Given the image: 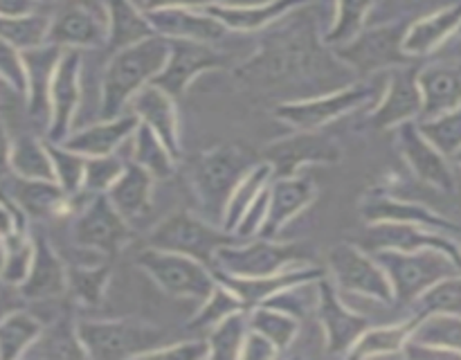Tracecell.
<instances>
[{
	"label": "cell",
	"instance_id": "obj_1",
	"mask_svg": "<svg viewBox=\"0 0 461 360\" xmlns=\"http://www.w3.org/2000/svg\"><path fill=\"white\" fill-rule=\"evenodd\" d=\"M322 45L315 32L306 25L288 27L261 45L255 57L234 68V76L246 88H284L288 84L315 75L324 61Z\"/></svg>",
	"mask_w": 461,
	"mask_h": 360
},
{
	"label": "cell",
	"instance_id": "obj_2",
	"mask_svg": "<svg viewBox=\"0 0 461 360\" xmlns=\"http://www.w3.org/2000/svg\"><path fill=\"white\" fill-rule=\"evenodd\" d=\"M169 40L165 36L151 34L140 43L122 48L113 52L106 70L102 76V106L99 117L113 120L124 115V108L131 99L156 79L158 72L165 66Z\"/></svg>",
	"mask_w": 461,
	"mask_h": 360
},
{
	"label": "cell",
	"instance_id": "obj_3",
	"mask_svg": "<svg viewBox=\"0 0 461 360\" xmlns=\"http://www.w3.org/2000/svg\"><path fill=\"white\" fill-rule=\"evenodd\" d=\"M252 166L255 158L237 144H221L194 158L192 187L210 219L221 220L230 194Z\"/></svg>",
	"mask_w": 461,
	"mask_h": 360
},
{
	"label": "cell",
	"instance_id": "obj_4",
	"mask_svg": "<svg viewBox=\"0 0 461 360\" xmlns=\"http://www.w3.org/2000/svg\"><path fill=\"white\" fill-rule=\"evenodd\" d=\"M77 333L86 358L93 360L142 358L167 338L162 328L138 320H81Z\"/></svg>",
	"mask_w": 461,
	"mask_h": 360
},
{
	"label": "cell",
	"instance_id": "obj_5",
	"mask_svg": "<svg viewBox=\"0 0 461 360\" xmlns=\"http://www.w3.org/2000/svg\"><path fill=\"white\" fill-rule=\"evenodd\" d=\"M372 255L385 270L394 302L399 304H414L432 284L448 274L461 273L459 266L446 252L432 250V248L412 252L376 250Z\"/></svg>",
	"mask_w": 461,
	"mask_h": 360
},
{
	"label": "cell",
	"instance_id": "obj_6",
	"mask_svg": "<svg viewBox=\"0 0 461 360\" xmlns=\"http://www.w3.org/2000/svg\"><path fill=\"white\" fill-rule=\"evenodd\" d=\"M297 264H309L302 243H284L275 238H239L221 246L214 255L216 273L230 277H268Z\"/></svg>",
	"mask_w": 461,
	"mask_h": 360
},
{
	"label": "cell",
	"instance_id": "obj_7",
	"mask_svg": "<svg viewBox=\"0 0 461 360\" xmlns=\"http://www.w3.org/2000/svg\"><path fill=\"white\" fill-rule=\"evenodd\" d=\"M239 241L234 232L223 228H216L210 220L194 216L192 212H174L167 219H162L151 230L147 238V246L160 248V250L180 252L192 259L201 261L207 268L214 270V255L221 246Z\"/></svg>",
	"mask_w": 461,
	"mask_h": 360
},
{
	"label": "cell",
	"instance_id": "obj_8",
	"mask_svg": "<svg viewBox=\"0 0 461 360\" xmlns=\"http://www.w3.org/2000/svg\"><path fill=\"white\" fill-rule=\"evenodd\" d=\"M135 264L153 279L160 291L178 300L203 302L214 288V270L207 268L201 261L192 259L180 252L160 250V248L147 246L135 256Z\"/></svg>",
	"mask_w": 461,
	"mask_h": 360
},
{
	"label": "cell",
	"instance_id": "obj_9",
	"mask_svg": "<svg viewBox=\"0 0 461 360\" xmlns=\"http://www.w3.org/2000/svg\"><path fill=\"white\" fill-rule=\"evenodd\" d=\"M327 277L342 292L369 297L381 304H394V292L376 256L358 243H338L327 255Z\"/></svg>",
	"mask_w": 461,
	"mask_h": 360
},
{
	"label": "cell",
	"instance_id": "obj_10",
	"mask_svg": "<svg viewBox=\"0 0 461 360\" xmlns=\"http://www.w3.org/2000/svg\"><path fill=\"white\" fill-rule=\"evenodd\" d=\"M403 25H378L360 30L347 43L333 48L338 61L360 75L392 70L399 66H410L412 58L403 52Z\"/></svg>",
	"mask_w": 461,
	"mask_h": 360
},
{
	"label": "cell",
	"instance_id": "obj_11",
	"mask_svg": "<svg viewBox=\"0 0 461 360\" xmlns=\"http://www.w3.org/2000/svg\"><path fill=\"white\" fill-rule=\"evenodd\" d=\"M374 97H376V86L374 84H351L347 88L320 94V97L279 104V106H275L273 115L279 122L295 126L297 130H320L338 117L369 104Z\"/></svg>",
	"mask_w": 461,
	"mask_h": 360
},
{
	"label": "cell",
	"instance_id": "obj_12",
	"mask_svg": "<svg viewBox=\"0 0 461 360\" xmlns=\"http://www.w3.org/2000/svg\"><path fill=\"white\" fill-rule=\"evenodd\" d=\"M72 238L79 248L113 256L131 241L129 220L111 205L106 194H90L72 223Z\"/></svg>",
	"mask_w": 461,
	"mask_h": 360
},
{
	"label": "cell",
	"instance_id": "obj_13",
	"mask_svg": "<svg viewBox=\"0 0 461 360\" xmlns=\"http://www.w3.org/2000/svg\"><path fill=\"white\" fill-rule=\"evenodd\" d=\"M225 63L228 61H225L223 54L212 48L210 43L171 39L165 66H162V70L158 72L151 84L165 90L174 99H180L196 76H201L207 70L225 68Z\"/></svg>",
	"mask_w": 461,
	"mask_h": 360
},
{
	"label": "cell",
	"instance_id": "obj_14",
	"mask_svg": "<svg viewBox=\"0 0 461 360\" xmlns=\"http://www.w3.org/2000/svg\"><path fill=\"white\" fill-rule=\"evenodd\" d=\"M358 246L365 250L376 252V250H401V252H412V250H441L455 261L461 268V246L455 241L450 234L439 232V230L421 228V225L412 223H394V220H376V223H367L363 238Z\"/></svg>",
	"mask_w": 461,
	"mask_h": 360
},
{
	"label": "cell",
	"instance_id": "obj_15",
	"mask_svg": "<svg viewBox=\"0 0 461 360\" xmlns=\"http://www.w3.org/2000/svg\"><path fill=\"white\" fill-rule=\"evenodd\" d=\"M342 158L336 140L320 130H300L291 138L277 140L264 151V160L273 169V178L297 176L304 165H336Z\"/></svg>",
	"mask_w": 461,
	"mask_h": 360
},
{
	"label": "cell",
	"instance_id": "obj_16",
	"mask_svg": "<svg viewBox=\"0 0 461 360\" xmlns=\"http://www.w3.org/2000/svg\"><path fill=\"white\" fill-rule=\"evenodd\" d=\"M315 309H318L324 340H327V349L331 356L349 354L354 342L372 324L365 315L351 310L340 300V291L333 286L329 277H322L315 282Z\"/></svg>",
	"mask_w": 461,
	"mask_h": 360
},
{
	"label": "cell",
	"instance_id": "obj_17",
	"mask_svg": "<svg viewBox=\"0 0 461 360\" xmlns=\"http://www.w3.org/2000/svg\"><path fill=\"white\" fill-rule=\"evenodd\" d=\"M81 57L79 50H63L50 86L48 142H63L72 133L77 108L81 102Z\"/></svg>",
	"mask_w": 461,
	"mask_h": 360
},
{
	"label": "cell",
	"instance_id": "obj_18",
	"mask_svg": "<svg viewBox=\"0 0 461 360\" xmlns=\"http://www.w3.org/2000/svg\"><path fill=\"white\" fill-rule=\"evenodd\" d=\"M419 70L410 66L392 68L383 86L381 99L372 112V126L376 130L396 129V126L421 117L423 99L417 79Z\"/></svg>",
	"mask_w": 461,
	"mask_h": 360
},
{
	"label": "cell",
	"instance_id": "obj_19",
	"mask_svg": "<svg viewBox=\"0 0 461 360\" xmlns=\"http://www.w3.org/2000/svg\"><path fill=\"white\" fill-rule=\"evenodd\" d=\"M396 130H399L401 156L408 162L412 174L421 183L430 184L439 192L453 194L457 189V183H455V174L448 165V158L435 144L423 138L417 122H405V124L396 126Z\"/></svg>",
	"mask_w": 461,
	"mask_h": 360
},
{
	"label": "cell",
	"instance_id": "obj_20",
	"mask_svg": "<svg viewBox=\"0 0 461 360\" xmlns=\"http://www.w3.org/2000/svg\"><path fill=\"white\" fill-rule=\"evenodd\" d=\"M214 277L221 284H225L243 302V306L250 310L255 306H261L264 302H268L277 292L327 277V270L318 268V266H313L309 261V264H297L286 270H279V273L268 274V277H230V274L216 273V270Z\"/></svg>",
	"mask_w": 461,
	"mask_h": 360
},
{
	"label": "cell",
	"instance_id": "obj_21",
	"mask_svg": "<svg viewBox=\"0 0 461 360\" xmlns=\"http://www.w3.org/2000/svg\"><path fill=\"white\" fill-rule=\"evenodd\" d=\"M108 40L106 14L88 4H70L50 21L45 43L59 45L61 50L102 48Z\"/></svg>",
	"mask_w": 461,
	"mask_h": 360
},
{
	"label": "cell",
	"instance_id": "obj_22",
	"mask_svg": "<svg viewBox=\"0 0 461 360\" xmlns=\"http://www.w3.org/2000/svg\"><path fill=\"white\" fill-rule=\"evenodd\" d=\"M9 198L27 219H66L68 214H77L86 202L79 201L81 192L68 196L54 180H27L18 176L12 178Z\"/></svg>",
	"mask_w": 461,
	"mask_h": 360
},
{
	"label": "cell",
	"instance_id": "obj_23",
	"mask_svg": "<svg viewBox=\"0 0 461 360\" xmlns=\"http://www.w3.org/2000/svg\"><path fill=\"white\" fill-rule=\"evenodd\" d=\"M318 196V187L304 176L273 178L268 184V214L259 237L277 238V234L306 210Z\"/></svg>",
	"mask_w": 461,
	"mask_h": 360
},
{
	"label": "cell",
	"instance_id": "obj_24",
	"mask_svg": "<svg viewBox=\"0 0 461 360\" xmlns=\"http://www.w3.org/2000/svg\"><path fill=\"white\" fill-rule=\"evenodd\" d=\"M153 34L165 39L180 40H201V43H214L221 40L228 30L216 21L214 16L205 14L203 9L189 7H160L144 12Z\"/></svg>",
	"mask_w": 461,
	"mask_h": 360
},
{
	"label": "cell",
	"instance_id": "obj_25",
	"mask_svg": "<svg viewBox=\"0 0 461 360\" xmlns=\"http://www.w3.org/2000/svg\"><path fill=\"white\" fill-rule=\"evenodd\" d=\"M131 106H133V115L165 142L176 160H180L183 147H180V122L176 99L158 86L149 84L131 99Z\"/></svg>",
	"mask_w": 461,
	"mask_h": 360
},
{
	"label": "cell",
	"instance_id": "obj_26",
	"mask_svg": "<svg viewBox=\"0 0 461 360\" xmlns=\"http://www.w3.org/2000/svg\"><path fill=\"white\" fill-rule=\"evenodd\" d=\"M63 50L52 43H41L36 48L21 50L27 76V111L32 120L50 122V86L57 72Z\"/></svg>",
	"mask_w": 461,
	"mask_h": 360
},
{
	"label": "cell",
	"instance_id": "obj_27",
	"mask_svg": "<svg viewBox=\"0 0 461 360\" xmlns=\"http://www.w3.org/2000/svg\"><path fill=\"white\" fill-rule=\"evenodd\" d=\"M365 220L367 223H376V220H394V223H412L421 225V228L439 230V232L450 234H461V228L453 220H448L446 216L437 214L430 207L419 205L414 201H403V198L385 196V194H374L372 198L363 202L360 207Z\"/></svg>",
	"mask_w": 461,
	"mask_h": 360
},
{
	"label": "cell",
	"instance_id": "obj_28",
	"mask_svg": "<svg viewBox=\"0 0 461 360\" xmlns=\"http://www.w3.org/2000/svg\"><path fill=\"white\" fill-rule=\"evenodd\" d=\"M25 300H54L68 292V266L43 237H34V256L27 277L18 286Z\"/></svg>",
	"mask_w": 461,
	"mask_h": 360
},
{
	"label": "cell",
	"instance_id": "obj_29",
	"mask_svg": "<svg viewBox=\"0 0 461 360\" xmlns=\"http://www.w3.org/2000/svg\"><path fill=\"white\" fill-rule=\"evenodd\" d=\"M309 0H268L259 4H207L203 12L214 16L228 32H259L273 22L282 21L295 9L304 7Z\"/></svg>",
	"mask_w": 461,
	"mask_h": 360
},
{
	"label": "cell",
	"instance_id": "obj_30",
	"mask_svg": "<svg viewBox=\"0 0 461 360\" xmlns=\"http://www.w3.org/2000/svg\"><path fill=\"white\" fill-rule=\"evenodd\" d=\"M140 120L131 112V115H120L113 117V120H102L97 124H90L86 129L72 130L63 142L66 148L70 151L81 153L84 158H95V156H108V153H115L117 148L124 142H129L131 135L138 129Z\"/></svg>",
	"mask_w": 461,
	"mask_h": 360
},
{
	"label": "cell",
	"instance_id": "obj_31",
	"mask_svg": "<svg viewBox=\"0 0 461 360\" xmlns=\"http://www.w3.org/2000/svg\"><path fill=\"white\" fill-rule=\"evenodd\" d=\"M421 88V120L453 111L461 104V66L459 63H430L417 75Z\"/></svg>",
	"mask_w": 461,
	"mask_h": 360
},
{
	"label": "cell",
	"instance_id": "obj_32",
	"mask_svg": "<svg viewBox=\"0 0 461 360\" xmlns=\"http://www.w3.org/2000/svg\"><path fill=\"white\" fill-rule=\"evenodd\" d=\"M461 22V4H448L435 14L419 18L412 25L405 27L403 34V52L410 58L426 57L435 52L446 39L457 32Z\"/></svg>",
	"mask_w": 461,
	"mask_h": 360
},
{
	"label": "cell",
	"instance_id": "obj_33",
	"mask_svg": "<svg viewBox=\"0 0 461 360\" xmlns=\"http://www.w3.org/2000/svg\"><path fill=\"white\" fill-rule=\"evenodd\" d=\"M153 176L142 169L135 162H126L120 178L111 184L106 192L111 205L124 216L126 220H138L149 214L151 210V192H153Z\"/></svg>",
	"mask_w": 461,
	"mask_h": 360
},
{
	"label": "cell",
	"instance_id": "obj_34",
	"mask_svg": "<svg viewBox=\"0 0 461 360\" xmlns=\"http://www.w3.org/2000/svg\"><path fill=\"white\" fill-rule=\"evenodd\" d=\"M106 27H108V48L117 52L122 48L140 43L142 39L153 34L144 9L135 0H106Z\"/></svg>",
	"mask_w": 461,
	"mask_h": 360
},
{
	"label": "cell",
	"instance_id": "obj_35",
	"mask_svg": "<svg viewBox=\"0 0 461 360\" xmlns=\"http://www.w3.org/2000/svg\"><path fill=\"white\" fill-rule=\"evenodd\" d=\"M417 315L405 322L387 324V327H372L369 324L363 336L354 342L347 358H374V356H401L403 346L408 345L414 327H417Z\"/></svg>",
	"mask_w": 461,
	"mask_h": 360
},
{
	"label": "cell",
	"instance_id": "obj_36",
	"mask_svg": "<svg viewBox=\"0 0 461 360\" xmlns=\"http://www.w3.org/2000/svg\"><path fill=\"white\" fill-rule=\"evenodd\" d=\"M410 340L435 346V349H439L446 358H461V315H421V318L417 320V327H414Z\"/></svg>",
	"mask_w": 461,
	"mask_h": 360
},
{
	"label": "cell",
	"instance_id": "obj_37",
	"mask_svg": "<svg viewBox=\"0 0 461 360\" xmlns=\"http://www.w3.org/2000/svg\"><path fill=\"white\" fill-rule=\"evenodd\" d=\"M25 356H34V358H86L72 315L63 313L57 322L50 324V328L43 327L41 336L36 338V342L27 349Z\"/></svg>",
	"mask_w": 461,
	"mask_h": 360
},
{
	"label": "cell",
	"instance_id": "obj_38",
	"mask_svg": "<svg viewBox=\"0 0 461 360\" xmlns=\"http://www.w3.org/2000/svg\"><path fill=\"white\" fill-rule=\"evenodd\" d=\"M43 331V322L30 310L12 309L0 315V358L14 360L27 354Z\"/></svg>",
	"mask_w": 461,
	"mask_h": 360
},
{
	"label": "cell",
	"instance_id": "obj_39",
	"mask_svg": "<svg viewBox=\"0 0 461 360\" xmlns=\"http://www.w3.org/2000/svg\"><path fill=\"white\" fill-rule=\"evenodd\" d=\"M9 171L18 178L54 180V166L48 151V142H41L34 135H21V138L12 140Z\"/></svg>",
	"mask_w": 461,
	"mask_h": 360
},
{
	"label": "cell",
	"instance_id": "obj_40",
	"mask_svg": "<svg viewBox=\"0 0 461 360\" xmlns=\"http://www.w3.org/2000/svg\"><path fill=\"white\" fill-rule=\"evenodd\" d=\"M273 180V169H270L268 162H255L250 171L239 180L237 187L230 194L228 202H225L223 216H221V228L234 232V228L239 225L241 216L246 214V210L250 207V202L255 201L261 194V189Z\"/></svg>",
	"mask_w": 461,
	"mask_h": 360
},
{
	"label": "cell",
	"instance_id": "obj_41",
	"mask_svg": "<svg viewBox=\"0 0 461 360\" xmlns=\"http://www.w3.org/2000/svg\"><path fill=\"white\" fill-rule=\"evenodd\" d=\"M133 140V162L147 169L156 180H169L176 174V158L171 156L169 148L165 147L160 138L149 129L147 124L140 122L135 133L131 135Z\"/></svg>",
	"mask_w": 461,
	"mask_h": 360
},
{
	"label": "cell",
	"instance_id": "obj_42",
	"mask_svg": "<svg viewBox=\"0 0 461 360\" xmlns=\"http://www.w3.org/2000/svg\"><path fill=\"white\" fill-rule=\"evenodd\" d=\"M113 266L111 259H99L97 264H72L68 266V291L77 302L88 306H97L106 295V286L111 282Z\"/></svg>",
	"mask_w": 461,
	"mask_h": 360
},
{
	"label": "cell",
	"instance_id": "obj_43",
	"mask_svg": "<svg viewBox=\"0 0 461 360\" xmlns=\"http://www.w3.org/2000/svg\"><path fill=\"white\" fill-rule=\"evenodd\" d=\"M248 324H250V328L259 331L261 336L268 338L277 346L279 354L286 351L295 342L297 333H300V318L266 304L248 310Z\"/></svg>",
	"mask_w": 461,
	"mask_h": 360
},
{
	"label": "cell",
	"instance_id": "obj_44",
	"mask_svg": "<svg viewBox=\"0 0 461 360\" xmlns=\"http://www.w3.org/2000/svg\"><path fill=\"white\" fill-rule=\"evenodd\" d=\"M248 328H250V324H248V310H237V313L228 315V318L221 320L219 324H214L205 338L207 346H210V358H241L243 338H246Z\"/></svg>",
	"mask_w": 461,
	"mask_h": 360
},
{
	"label": "cell",
	"instance_id": "obj_45",
	"mask_svg": "<svg viewBox=\"0 0 461 360\" xmlns=\"http://www.w3.org/2000/svg\"><path fill=\"white\" fill-rule=\"evenodd\" d=\"M0 246H3L0 279L7 286L18 288L23 284V279L27 277V273H30L32 256H34V238L27 234V230H23V232L3 238Z\"/></svg>",
	"mask_w": 461,
	"mask_h": 360
},
{
	"label": "cell",
	"instance_id": "obj_46",
	"mask_svg": "<svg viewBox=\"0 0 461 360\" xmlns=\"http://www.w3.org/2000/svg\"><path fill=\"white\" fill-rule=\"evenodd\" d=\"M372 7L374 0H336V18L322 36V43L327 48H338L354 39L365 27V18Z\"/></svg>",
	"mask_w": 461,
	"mask_h": 360
},
{
	"label": "cell",
	"instance_id": "obj_47",
	"mask_svg": "<svg viewBox=\"0 0 461 360\" xmlns=\"http://www.w3.org/2000/svg\"><path fill=\"white\" fill-rule=\"evenodd\" d=\"M237 310H248L243 306V302L230 291L225 284H221L216 279L214 288L210 291V295L203 302H198V310L194 313V318L189 320V328L192 331H210L214 324H219L221 320H225L228 315L237 313Z\"/></svg>",
	"mask_w": 461,
	"mask_h": 360
},
{
	"label": "cell",
	"instance_id": "obj_48",
	"mask_svg": "<svg viewBox=\"0 0 461 360\" xmlns=\"http://www.w3.org/2000/svg\"><path fill=\"white\" fill-rule=\"evenodd\" d=\"M50 16L45 14H27V16H3L0 14V40L18 50H30L45 43Z\"/></svg>",
	"mask_w": 461,
	"mask_h": 360
},
{
	"label": "cell",
	"instance_id": "obj_49",
	"mask_svg": "<svg viewBox=\"0 0 461 360\" xmlns=\"http://www.w3.org/2000/svg\"><path fill=\"white\" fill-rule=\"evenodd\" d=\"M417 126L423 138L435 144L446 158H453L461 148V104L430 120H419Z\"/></svg>",
	"mask_w": 461,
	"mask_h": 360
},
{
	"label": "cell",
	"instance_id": "obj_50",
	"mask_svg": "<svg viewBox=\"0 0 461 360\" xmlns=\"http://www.w3.org/2000/svg\"><path fill=\"white\" fill-rule=\"evenodd\" d=\"M417 315L430 313H455L461 315V273L448 274L432 284L417 302Z\"/></svg>",
	"mask_w": 461,
	"mask_h": 360
},
{
	"label": "cell",
	"instance_id": "obj_51",
	"mask_svg": "<svg viewBox=\"0 0 461 360\" xmlns=\"http://www.w3.org/2000/svg\"><path fill=\"white\" fill-rule=\"evenodd\" d=\"M50 158H52L54 166V180H57L59 187L68 194V196H75V194L84 192V171H86V158L81 153L70 151L63 144L59 142H48Z\"/></svg>",
	"mask_w": 461,
	"mask_h": 360
},
{
	"label": "cell",
	"instance_id": "obj_52",
	"mask_svg": "<svg viewBox=\"0 0 461 360\" xmlns=\"http://www.w3.org/2000/svg\"><path fill=\"white\" fill-rule=\"evenodd\" d=\"M126 162L115 153L108 156H95L86 158V171H84V192L88 194H106L111 184L120 178L124 171Z\"/></svg>",
	"mask_w": 461,
	"mask_h": 360
},
{
	"label": "cell",
	"instance_id": "obj_53",
	"mask_svg": "<svg viewBox=\"0 0 461 360\" xmlns=\"http://www.w3.org/2000/svg\"><path fill=\"white\" fill-rule=\"evenodd\" d=\"M0 81L7 86L12 93L21 94L25 99L27 93V76H25V63H23L21 50L14 45L0 40Z\"/></svg>",
	"mask_w": 461,
	"mask_h": 360
},
{
	"label": "cell",
	"instance_id": "obj_54",
	"mask_svg": "<svg viewBox=\"0 0 461 360\" xmlns=\"http://www.w3.org/2000/svg\"><path fill=\"white\" fill-rule=\"evenodd\" d=\"M142 358H178V360H203L210 358V346L207 340H180L165 342L156 349L147 351Z\"/></svg>",
	"mask_w": 461,
	"mask_h": 360
},
{
	"label": "cell",
	"instance_id": "obj_55",
	"mask_svg": "<svg viewBox=\"0 0 461 360\" xmlns=\"http://www.w3.org/2000/svg\"><path fill=\"white\" fill-rule=\"evenodd\" d=\"M23 230H27V216L18 210L12 198L0 194V241Z\"/></svg>",
	"mask_w": 461,
	"mask_h": 360
},
{
	"label": "cell",
	"instance_id": "obj_56",
	"mask_svg": "<svg viewBox=\"0 0 461 360\" xmlns=\"http://www.w3.org/2000/svg\"><path fill=\"white\" fill-rule=\"evenodd\" d=\"M279 351L273 342L268 340L266 336H261L259 331L255 328H248L246 338H243V346H241V358L246 360H273L277 358Z\"/></svg>",
	"mask_w": 461,
	"mask_h": 360
},
{
	"label": "cell",
	"instance_id": "obj_57",
	"mask_svg": "<svg viewBox=\"0 0 461 360\" xmlns=\"http://www.w3.org/2000/svg\"><path fill=\"white\" fill-rule=\"evenodd\" d=\"M216 3L230 4V0H140V7H142L144 12H149V9H160V7L203 9L207 7V4H216Z\"/></svg>",
	"mask_w": 461,
	"mask_h": 360
},
{
	"label": "cell",
	"instance_id": "obj_58",
	"mask_svg": "<svg viewBox=\"0 0 461 360\" xmlns=\"http://www.w3.org/2000/svg\"><path fill=\"white\" fill-rule=\"evenodd\" d=\"M39 12L36 0H0V14L3 16H27Z\"/></svg>",
	"mask_w": 461,
	"mask_h": 360
},
{
	"label": "cell",
	"instance_id": "obj_59",
	"mask_svg": "<svg viewBox=\"0 0 461 360\" xmlns=\"http://www.w3.org/2000/svg\"><path fill=\"white\" fill-rule=\"evenodd\" d=\"M9 153H12V138H9L7 126H5L3 117H0V180H5L12 174L9 171Z\"/></svg>",
	"mask_w": 461,
	"mask_h": 360
},
{
	"label": "cell",
	"instance_id": "obj_60",
	"mask_svg": "<svg viewBox=\"0 0 461 360\" xmlns=\"http://www.w3.org/2000/svg\"><path fill=\"white\" fill-rule=\"evenodd\" d=\"M9 288H12V286H7V284L0 279V315H5L7 310H12V309H7V306H9Z\"/></svg>",
	"mask_w": 461,
	"mask_h": 360
},
{
	"label": "cell",
	"instance_id": "obj_61",
	"mask_svg": "<svg viewBox=\"0 0 461 360\" xmlns=\"http://www.w3.org/2000/svg\"><path fill=\"white\" fill-rule=\"evenodd\" d=\"M7 93H12V90H9L7 86H5L3 81H0V102H3V99H5V94H7Z\"/></svg>",
	"mask_w": 461,
	"mask_h": 360
},
{
	"label": "cell",
	"instance_id": "obj_62",
	"mask_svg": "<svg viewBox=\"0 0 461 360\" xmlns=\"http://www.w3.org/2000/svg\"><path fill=\"white\" fill-rule=\"evenodd\" d=\"M453 158H455V162H457V165L461 166V148H459V151H457V153H455V156H453Z\"/></svg>",
	"mask_w": 461,
	"mask_h": 360
},
{
	"label": "cell",
	"instance_id": "obj_63",
	"mask_svg": "<svg viewBox=\"0 0 461 360\" xmlns=\"http://www.w3.org/2000/svg\"><path fill=\"white\" fill-rule=\"evenodd\" d=\"M36 3H39V4H50V3H54V0H36Z\"/></svg>",
	"mask_w": 461,
	"mask_h": 360
},
{
	"label": "cell",
	"instance_id": "obj_64",
	"mask_svg": "<svg viewBox=\"0 0 461 360\" xmlns=\"http://www.w3.org/2000/svg\"><path fill=\"white\" fill-rule=\"evenodd\" d=\"M457 34L461 36V22H459V27H457Z\"/></svg>",
	"mask_w": 461,
	"mask_h": 360
}]
</instances>
